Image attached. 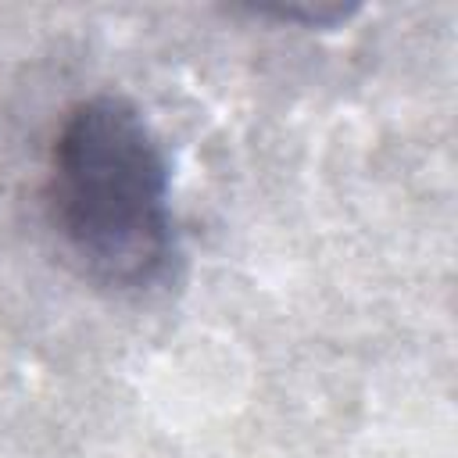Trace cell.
I'll return each instance as SVG.
<instances>
[{"label": "cell", "instance_id": "6da1fadb", "mask_svg": "<svg viewBox=\"0 0 458 458\" xmlns=\"http://www.w3.org/2000/svg\"><path fill=\"white\" fill-rule=\"evenodd\" d=\"M43 204L61 258L86 283L140 293L168 276L175 258L172 172L132 100L97 93L61 118Z\"/></svg>", "mask_w": 458, "mask_h": 458}]
</instances>
